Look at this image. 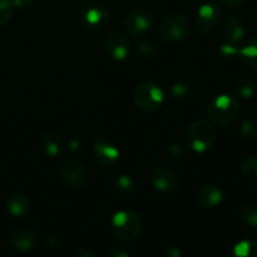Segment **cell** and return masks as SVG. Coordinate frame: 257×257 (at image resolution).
I'll use <instances>...</instances> for the list:
<instances>
[{"label":"cell","instance_id":"obj_1","mask_svg":"<svg viewBox=\"0 0 257 257\" xmlns=\"http://www.w3.org/2000/svg\"><path fill=\"white\" fill-rule=\"evenodd\" d=\"M142 220L133 211L123 210L112 218V230L115 237L122 242H133L142 232Z\"/></svg>","mask_w":257,"mask_h":257},{"label":"cell","instance_id":"obj_2","mask_svg":"<svg viewBox=\"0 0 257 257\" xmlns=\"http://www.w3.org/2000/svg\"><path fill=\"white\" fill-rule=\"evenodd\" d=\"M240 103L233 95L220 94L211 100L207 113L216 124L227 125L235 122L240 114Z\"/></svg>","mask_w":257,"mask_h":257},{"label":"cell","instance_id":"obj_3","mask_svg":"<svg viewBox=\"0 0 257 257\" xmlns=\"http://www.w3.org/2000/svg\"><path fill=\"white\" fill-rule=\"evenodd\" d=\"M190 33V22L185 14L170 13L162 18L158 27L160 39L165 43H176L185 39Z\"/></svg>","mask_w":257,"mask_h":257},{"label":"cell","instance_id":"obj_4","mask_svg":"<svg viewBox=\"0 0 257 257\" xmlns=\"http://www.w3.org/2000/svg\"><path fill=\"white\" fill-rule=\"evenodd\" d=\"M216 141V131L206 119H198L191 124L187 132V145L197 153H205Z\"/></svg>","mask_w":257,"mask_h":257},{"label":"cell","instance_id":"obj_5","mask_svg":"<svg viewBox=\"0 0 257 257\" xmlns=\"http://www.w3.org/2000/svg\"><path fill=\"white\" fill-rule=\"evenodd\" d=\"M163 92L156 83L145 82L137 85L133 92V100L140 109L145 112H155L163 103Z\"/></svg>","mask_w":257,"mask_h":257},{"label":"cell","instance_id":"obj_6","mask_svg":"<svg viewBox=\"0 0 257 257\" xmlns=\"http://www.w3.org/2000/svg\"><path fill=\"white\" fill-rule=\"evenodd\" d=\"M60 178L70 190H82L88 182V171L80 161L75 158L65 160L60 166Z\"/></svg>","mask_w":257,"mask_h":257},{"label":"cell","instance_id":"obj_7","mask_svg":"<svg viewBox=\"0 0 257 257\" xmlns=\"http://www.w3.org/2000/svg\"><path fill=\"white\" fill-rule=\"evenodd\" d=\"M155 24V15L147 8H137L133 9L125 17L124 25L128 33L133 37H142L151 30Z\"/></svg>","mask_w":257,"mask_h":257},{"label":"cell","instance_id":"obj_8","mask_svg":"<svg viewBox=\"0 0 257 257\" xmlns=\"http://www.w3.org/2000/svg\"><path fill=\"white\" fill-rule=\"evenodd\" d=\"M221 20V8L216 3L208 2L200 7L196 14V27L201 33H211Z\"/></svg>","mask_w":257,"mask_h":257},{"label":"cell","instance_id":"obj_9","mask_svg":"<svg viewBox=\"0 0 257 257\" xmlns=\"http://www.w3.org/2000/svg\"><path fill=\"white\" fill-rule=\"evenodd\" d=\"M151 181L156 191L163 193L176 192L180 188V177L168 167H157L151 175Z\"/></svg>","mask_w":257,"mask_h":257},{"label":"cell","instance_id":"obj_10","mask_svg":"<svg viewBox=\"0 0 257 257\" xmlns=\"http://www.w3.org/2000/svg\"><path fill=\"white\" fill-rule=\"evenodd\" d=\"M105 50L114 60H124L130 54V40L119 30H113L105 38Z\"/></svg>","mask_w":257,"mask_h":257},{"label":"cell","instance_id":"obj_11","mask_svg":"<svg viewBox=\"0 0 257 257\" xmlns=\"http://www.w3.org/2000/svg\"><path fill=\"white\" fill-rule=\"evenodd\" d=\"M223 35L226 43L237 45L246 35L245 23L238 15H228L223 23Z\"/></svg>","mask_w":257,"mask_h":257},{"label":"cell","instance_id":"obj_12","mask_svg":"<svg viewBox=\"0 0 257 257\" xmlns=\"http://www.w3.org/2000/svg\"><path fill=\"white\" fill-rule=\"evenodd\" d=\"M37 243V235L30 227H19L10 235V246L15 251L27 252Z\"/></svg>","mask_w":257,"mask_h":257},{"label":"cell","instance_id":"obj_13","mask_svg":"<svg viewBox=\"0 0 257 257\" xmlns=\"http://www.w3.org/2000/svg\"><path fill=\"white\" fill-rule=\"evenodd\" d=\"M82 20L87 27L93 29L104 28L109 22V12L102 5H89L83 10Z\"/></svg>","mask_w":257,"mask_h":257},{"label":"cell","instance_id":"obj_14","mask_svg":"<svg viewBox=\"0 0 257 257\" xmlns=\"http://www.w3.org/2000/svg\"><path fill=\"white\" fill-rule=\"evenodd\" d=\"M93 155L95 161L103 167H112L119 160V151L110 143L97 141L93 146Z\"/></svg>","mask_w":257,"mask_h":257},{"label":"cell","instance_id":"obj_15","mask_svg":"<svg viewBox=\"0 0 257 257\" xmlns=\"http://www.w3.org/2000/svg\"><path fill=\"white\" fill-rule=\"evenodd\" d=\"M223 200V193L220 187L215 185H205L196 193V201L203 208H213Z\"/></svg>","mask_w":257,"mask_h":257},{"label":"cell","instance_id":"obj_16","mask_svg":"<svg viewBox=\"0 0 257 257\" xmlns=\"http://www.w3.org/2000/svg\"><path fill=\"white\" fill-rule=\"evenodd\" d=\"M7 211L14 218H23L29 213L30 202L24 195L14 193L7 200Z\"/></svg>","mask_w":257,"mask_h":257},{"label":"cell","instance_id":"obj_17","mask_svg":"<svg viewBox=\"0 0 257 257\" xmlns=\"http://www.w3.org/2000/svg\"><path fill=\"white\" fill-rule=\"evenodd\" d=\"M42 147L45 155L49 157H57L63 148V138L55 131H45L42 136Z\"/></svg>","mask_w":257,"mask_h":257},{"label":"cell","instance_id":"obj_18","mask_svg":"<svg viewBox=\"0 0 257 257\" xmlns=\"http://www.w3.org/2000/svg\"><path fill=\"white\" fill-rule=\"evenodd\" d=\"M237 54L246 67L257 69V38L250 39L242 48H238Z\"/></svg>","mask_w":257,"mask_h":257},{"label":"cell","instance_id":"obj_19","mask_svg":"<svg viewBox=\"0 0 257 257\" xmlns=\"http://www.w3.org/2000/svg\"><path fill=\"white\" fill-rule=\"evenodd\" d=\"M257 84L251 77H242L236 84V94L243 99H250L255 95Z\"/></svg>","mask_w":257,"mask_h":257},{"label":"cell","instance_id":"obj_20","mask_svg":"<svg viewBox=\"0 0 257 257\" xmlns=\"http://www.w3.org/2000/svg\"><path fill=\"white\" fill-rule=\"evenodd\" d=\"M238 217L252 228H257V205L256 203H246L238 211Z\"/></svg>","mask_w":257,"mask_h":257},{"label":"cell","instance_id":"obj_21","mask_svg":"<svg viewBox=\"0 0 257 257\" xmlns=\"http://www.w3.org/2000/svg\"><path fill=\"white\" fill-rule=\"evenodd\" d=\"M232 253L237 257H257V242L253 240L240 241L233 246Z\"/></svg>","mask_w":257,"mask_h":257},{"label":"cell","instance_id":"obj_22","mask_svg":"<svg viewBox=\"0 0 257 257\" xmlns=\"http://www.w3.org/2000/svg\"><path fill=\"white\" fill-rule=\"evenodd\" d=\"M243 177L252 182H257V156H250L241 165Z\"/></svg>","mask_w":257,"mask_h":257},{"label":"cell","instance_id":"obj_23","mask_svg":"<svg viewBox=\"0 0 257 257\" xmlns=\"http://www.w3.org/2000/svg\"><path fill=\"white\" fill-rule=\"evenodd\" d=\"M171 98L176 102H183V100L190 99L192 95V89L190 85L185 84V83H176L171 87L170 89Z\"/></svg>","mask_w":257,"mask_h":257},{"label":"cell","instance_id":"obj_24","mask_svg":"<svg viewBox=\"0 0 257 257\" xmlns=\"http://www.w3.org/2000/svg\"><path fill=\"white\" fill-rule=\"evenodd\" d=\"M14 13V4L12 0H0V28L10 22Z\"/></svg>","mask_w":257,"mask_h":257},{"label":"cell","instance_id":"obj_25","mask_svg":"<svg viewBox=\"0 0 257 257\" xmlns=\"http://www.w3.org/2000/svg\"><path fill=\"white\" fill-rule=\"evenodd\" d=\"M240 133L245 140H255V138H257V120H243V122L241 123Z\"/></svg>","mask_w":257,"mask_h":257},{"label":"cell","instance_id":"obj_26","mask_svg":"<svg viewBox=\"0 0 257 257\" xmlns=\"http://www.w3.org/2000/svg\"><path fill=\"white\" fill-rule=\"evenodd\" d=\"M114 187H117L118 191H120V192H131L135 188V182L131 178V176L120 175L117 176V178H115Z\"/></svg>","mask_w":257,"mask_h":257},{"label":"cell","instance_id":"obj_27","mask_svg":"<svg viewBox=\"0 0 257 257\" xmlns=\"http://www.w3.org/2000/svg\"><path fill=\"white\" fill-rule=\"evenodd\" d=\"M137 52L140 53L142 57L151 58L155 57L156 54V48L152 43L150 42H141L140 44H137Z\"/></svg>","mask_w":257,"mask_h":257},{"label":"cell","instance_id":"obj_28","mask_svg":"<svg viewBox=\"0 0 257 257\" xmlns=\"http://www.w3.org/2000/svg\"><path fill=\"white\" fill-rule=\"evenodd\" d=\"M33 3L34 0H13L14 8H18V9H28L32 7Z\"/></svg>","mask_w":257,"mask_h":257},{"label":"cell","instance_id":"obj_29","mask_svg":"<svg viewBox=\"0 0 257 257\" xmlns=\"http://www.w3.org/2000/svg\"><path fill=\"white\" fill-rule=\"evenodd\" d=\"M109 255L112 257H128L130 253H128L127 251L122 250L120 247H113L112 250L109 251Z\"/></svg>","mask_w":257,"mask_h":257},{"label":"cell","instance_id":"obj_30","mask_svg":"<svg viewBox=\"0 0 257 257\" xmlns=\"http://www.w3.org/2000/svg\"><path fill=\"white\" fill-rule=\"evenodd\" d=\"M223 5L226 7H230V8H236V7H240L245 3V0H220Z\"/></svg>","mask_w":257,"mask_h":257},{"label":"cell","instance_id":"obj_31","mask_svg":"<svg viewBox=\"0 0 257 257\" xmlns=\"http://www.w3.org/2000/svg\"><path fill=\"white\" fill-rule=\"evenodd\" d=\"M170 152L175 158L182 157L183 156V151H182V147H181V146H173V147L171 148Z\"/></svg>","mask_w":257,"mask_h":257},{"label":"cell","instance_id":"obj_32","mask_svg":"<svg viewBox=\"0 0 257 257\" xmlns=\"http://www.w3.org/2000/svg\"><path fill=\"white\" fill-rule=\"evenodd\" d=\"M75 255L79 256V257H88V256L93 257L94 256V253L90 252V251L87 250V248H80V250H78L77 252H75Z\"/></svg>","mask_w":257,"mask_h":257},{"label":"cell","instance_id":"obj_33","mask_svg":"<svg viewBox=\"0 0 257 257\" xmlns=\"http://www.w3.org/2000/svg\"><path fill=\"white\" fill-rule=\"evenodd\" d=\"M166 255H168L171 257H178V256H181V251L176 247H168Z\"/></svg>","mask_w":257,"mask_h":257},{"label":"cell","instance_id":"obj_34","mask_svg":"<svg viewBox=\"0 0 257 257\" xmlns=\"http://www.w3.org/2000/svg\"><path fill=\"white\" fill-rule=\"evenodd\" d=\"M70 151H73V152H77V151H79L80 150V142L79 141H72V142H70Z\"/></svg>","mask_w":257,"mask_h":257},{"label":"cell","instance_id":"obj_35","mask_svg":"<svg viewBox=\"0 0 257 257\" xmlns=\"http://www.w3.org/2000/svg\"><path fill=\"white\" fill-rule=\"evenodd\" d=\"M191 2H203V0H191Z\"/></svg>","mask_w":257,"mask_h":257}]
</instances>
